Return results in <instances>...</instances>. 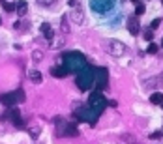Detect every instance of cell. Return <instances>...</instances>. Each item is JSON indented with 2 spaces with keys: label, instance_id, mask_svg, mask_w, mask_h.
<instances>
[{
  "label": "cell",
  "instance_id": "cell-16",
  "mask_svg": "<svg viewBox=\"0 0 163 144\" xmlns=\"http://www.w3.org/2000/svg\"><path fill=\"white\" fill-rule=\"evenodd\" d=\"M150 103H152V105H161L163 103V94H160V92L152 94V96H150Z\"/></svg>",
  "mask_w": 163,
  "mask_h": 144
},
{
  "label": "cell",
  "instance_id": "cell-18",
  "mask_svg": "<svg viewBox=\"0 0 163 144\" xmlns=\"http://www.w3.org/2000/svg\"><path fill=\"white\" fill-rule=\"evenodd\" d=\"M145 11H146V7H145V4H137V7H135V17H139V15H145Z\"/></svg>",
  "mask_w": 163,
  "mask_h": 144
},
{
  "label": "cell",
  "instance_id": "cell-25",
  "mask_svg": "<svg viewBox=\"0 0 163 144\" xmlns=\"http://www.w3.org/2000/svg\"><path fill=\"white\" fill-rule=\"evenodd\" d=\"M145 37H146L148 41H152V39H154V34H152V30H146V32H145Z\"/></svg>",
  "mask_w": 163,
  "mask_h": 144
},
{
  "label": "cell",
  "instance_id": "cell-13",
  "mask_svg": "<svg viewBox=\"0 0 163 144\" xmlns=\"http://www.w3.org/2000/svg\"><path fill=\"white\" fill-rule=\"evenodd\" d=\"M51 75H53V77L62 79V77H66V75H68V71L64 69V66H54V67L51 69Z\"/></svg>",
  "mask_w": 163,
  "mask_h": 144
},
{
  "label": "cell",
  "instance_id": "cell-30",
  "mask_svg": "<svg viewBox=\"0 0 163 144\" xmlns=\"http://www.w3.org/2000/svg\"><path fill=\"white\" fill-rule=\"evenodd\" d=\"M0 22H2V19H0Z\"/></svg>",
  "mask_w": 163,
  "mask_h": 144
},
{
  "label": "cell",
  "instance_id": "cell-4",
  "mask_svg": "<svg viewBox=\"0 0 163 144\" xmlns=\"http://www.w3.org/2000/svg\"><path fill=\"white\" fill-rule=\"evenodd\" d=\"M88 107L96 112V114H101L103 112V109L107 107V99L103 97V94L101 92H92V96H90V99H88Z\"/></svg>",
  "mask_w": 163,
  "mask_h": 144
},
{
  "label": "cell",
  "instance_id": "cell-10",
  "mask_svg": "<svg viewBox=\"0 0 163 144\" xmlns=\"http://www.w3.org/2000/svg\"><path fill=\"white\" fill-rule=\"evenodd\" d=\"M41 34H43L45 39H49V41H53V37H54V32H53V28H51L49 22H43V24H41Z\"/></svg>",
  "mask_w": 163,
  "mask_h": 144
},
{
  "label": "cell",
  "instance_id": "cell-5",
  "mask_svg": "<svg viewBox=\"0 0 163 144\" xmlns=\"http://www.w3.org/2000/svg\"><path fill=\"white\" fill-rule=\"evenodd\" d=\"M94 84H96L98 92H101V90L107 88V84H109V71H107L105 67L94 69Z\"/></svg>",
  "mask_w": 163,
  "mask_h": 144
},
{
  "label": "cell",
  "instance_id": "cell-24",
  "mask_svg": "<svg viewBox=\"0 0 163 144\" xmlns=\"http://www.w3.org/2000/svg\"><path fill=\"white\" fill-rule=\"evenodd\" d=\"M150 139L152 141H158V139H161V133L160 131H154V133H150Z\"/></svg>",
  "mask_w": 163,
  "mask_h": 144
},
{
  "label": "cell",
  "instance_id": "cell-19",
  "mask_svg": "<svg viewBox=\"0 0 163 144\" xmlns=\"http://www.w3.org/2000/svg\"><path fill=\"white\" fill-rule=\"evenodd\" d=\"M41 58H43V52H41V51H34V52H32V60H34V62H39Z\"/></svg>",
  "mask_w": 163,
  "mask_h": 144
},
{
  "label": "cell",
  "instance_id": "cell-29",
  "mask_svg": "<svg viewBox=\"0 0 163 144\" xmlns=\"http://www.w3.org/2000/svg\"><path fill=\"white\" fill-rule=\"evenodd\" d=\"M161 109H163V103H161Z\"/></svg>",
  "mask_w": 163,
  "mask_h": 144
},
{
  "label": "cell",
  "instance_id": "cell-21",
  "mask_svg": "<svg viewBox=\"0 0 163 144\" xmlns=\"http://www.w3.org/2000/svg\"><path fill=\"white\" fill-rule=\"evenodd\" d=\"M160 24H161V19H160V17H158V19H154V21H152V22H150V30H156V28H158V26H160Z\"/></svg>",
  "mask_w": 163,
  "mask_h": 144
},
{
  "label": "cell",
  "instance_id": "cell-23",
  "mask_svg": "<svg viewBox=\"0 0 163 144\" xmlns=\"http://www.w3.org/2000/svg\"><path fill=\"white\" fill-rule=\"evenodd\" d=\"M148 52H150V54H156V52H158V45H156V43H150V45H148Z\"/></svg>",
  "mask_w": 163,
  "mask_h": 144
},
{
  "label": "cell",
  "instance_id": "cell-22",
  "mask_svg": "<svg viewBox=\"0 0 163 144\" xmlns=\"http://www.w3.org/2000/svg\"><path fill=\"white\" fill-rule=\"evenodd\" d=\"M4 9L9 13V11H13L15 9V4H11V2H4Z\"/></svg>",
  "mask_w": 163,
  "mask_h": 144
},
{
  "label": "cell",
  "instance_id": "cell-20",
  "mask_svg": "<svg viewBox=\"0 0 163 144\" xmlns=\"http://www.w3.org/2000/svg\"><path fill=\"white\" fill-rule=\"evenodd\" d=\"M39 133H41V129H39V127H30V137H32V139H38V137H39Z\"/></svg>",
  "mask_w": 163,
  "mask_h": 144
},
{
  "label": "cell",
  "instance_id": "cell-6",
  "mask_svg": "<svg viewBox=\"0 0 163 144\" xmlns=\"http://www.w3.org/2000/svg\"><path fill=\"white\" fill-rule=\"evenodd\" d=\"M17 101H24V92L23 90H15V92H9V94H4L0 96V103L2 105H13Z\"/></svg>",
  "mask_w": 163,
  "mask_h": 144
},
{
  "label": "cell",
  "instance_id": "cell-8",
  "mask_svg": "<svg viewBox=\"0 0 163 144\" xmlns=\"http://www.w3.org/2000/svg\"><path fill=\"white\" fill-rule=\"evenodd\" d=\"M109 49H111L113 56H116V58H120V56H124V54L128 52V47H126L122 41H116V39H113V41L109 43Z\"/></svg>",
  "mask_w": 163,
  "mask_h": 144
},
{
  "label": "cell",
  "instance_id": "cell-28",
  "mask_svg": "<svg viewBox=\"0 0 163 144\" xmlns=\"http://www.w3.org/2000/svg\"><path fill=\"white\" fill-rule=\"evenodd\" d=\"M161 47H163V39H161Z\"/></svg>",
  "mask_w": 163,
  "mask_h": 144
},
{
  "label": "cell",
  "instance_id": "cell-2",
  "mask_svg": "<svg viewBox=\"0 0 163 144\" xmlns=\"http://www.w3.org/2000/svg\"><path fill=\"white\" fill-rule=\"evenodd\" d=\"M92 84H94V67L84 66V67L79 69V73H77V86H79L81 90H88Z\"/></svg>",
  "mask_w": 163,
  "mask_h": 144
},
{
  "label": "cell",
  "instance_id": "cell-15",
  "mask_svg": "<svg viewBox=\"0 0 163 144\" xmlns=\"http://www.w3.org/2000/svg\"><path fill=\"white\" fill-rule=\"evenodd\" d=\"M28 77H30L32 82H41V81H43V75H41L38 69H32V71L28 73Z\"/></svg>",
  "mask_w": 163,
  "mask_h": 144
},
{
  "label": "cell",
  "instance_id": "cell-26",
  "mask_svg": "<svg viewBox=\"0 0 163 144\" xmlns=\"http://www.w3.org/2000/svg\"><path fill=\"white\" fill-rule=\"evenodd\" d=\"M53 2H56V0H38V4H41V6H51Z\"/></svg>",
  "mask_w": 163,
  "mask_h": 144
},
{
  "label": "cell",
  "instance_id": "cell-27",
  "mask_svg": "<svg viewBox=\"0 0 163 144\" xmlns=\"http://www.w3.org/2000/svg\"><path fill=\"white\" fill-rule=\"evenodd\" d=\"M131 2H135V4H139V0H131Z\"/></svg>",
  "mask_w": 163,
  "mask_h": 144
},
{
  "label": "cell",
  "instance_id": "cell-17",
  "mask_svg": "<svg viewBox=\"0 0 163 144\" xmlns=\"http://www.w3.org/2000/svg\"><path fill=\"white\" fill-rule=\"evenodd\" d=\"M71 19H73L75 22H83V19H84V17H83V13H81V9H79V7H75V9L71 11Z\"/></svg>",
  "mask_w": 163,
  "mask_h": 144
},
{
  "label": "cell",
  "instance_id": "cell-1",
  "mask_svg": "<svg viewBox=\"0 0 163 144\" xmlns=\"http://www.w3.org/2000/svg\"><path fill=\"white\" fill-rule=\"evenodd\" d=\"M84 64H86V60H84V56L81 52H68V54H64V69L68 73L83 69Z\"/></svg>",
  "mask_w": 163,
  "mask_h": 144
},
{
  "label": "cell",
  "instance_id": "cell-3",
  "mask_svg": "<svg viewBox=\"0 0 163 144\" xmlns=\"http://www.w3.org/2000/svg\"><path fill=\"white\" fill-rule=\"evenodd\" d=\"M90 7L94 9V13L98 15H105V13H111L115 9V4L116 0H88Z\"/></svg>",
  "mask_w": 163,
  "mask_h": 144
},
{
  "label": "cell",
  "instance_id": "cell-9",
  "mask_svg": "<svg viewBox=\"0 0 163 144\" xmlns=\"http://www.w3.org/2000/svg\"><path fill=\"white\" fill-rule=\"evenodd\" d=\"M128 30H130V34H131V36H139L141 28H139V21H137V17H135V15L128 19Z\"/></svg>",
  "mask_w": 163,
  "mask_h": 144
},
{
  "label": "cell",
  "instance_id": "cell-31",
  "mask_svg": "<svg viewBox=\"0 0 163 144\" xmlns=\"http://www.w3.org/2000/svg\"><path fill=\"white\" fill-rule=\"evenodd\" d=\"M161 4H163V0H161Z\"/></svg>",
  "mask_w": 163,
  "mask_h": 144
},
{
  "label": "cell",
  "instance_id": "cell-11",
  "mask_svg": "<svg viewBox=\"0 0 163 144\" xmlns=\"http://www.w3.org/2000/svg\"><path fill=\"white\" fill-rule=\"evenodd\" d=\"M9 118H11V122H13L17 127H21V126H23V120H21V112H19V109H11Z\"/></svg>",
  "mask_w": 163,
  "mask_h": 144
},
{
  "label": "cell",
  "instance_id": "cell-7",
  "mask_svg": "<svg viewBox=\"0 0 163 144\" xmlns=\"http://www.w3.org/2000/svg\"><path fill=\"white\" fill-rule=\"evenodd\" d=\"M75 116L79 118V120H83V122H88V124H96V120H98V116L99 114H96L90 107H84V109H81V111H77L75 112Z\"/></svg>",
  "mask_w": 163,
  "mask_h": 144
},
{
  "label": "cell",
  "instance_id": "cell-12",
  "mask_svg": "<svg viewBox=\"0 0 163 144\" xmlns=\"http://www.w3.org/2000/svg\"><path fill=\"white\" fill-rule=\"evenodd\" d=\"M15 9H17V13L23 17V15H26V11H28V2L26 0H19L17 4H15Z\"/></svg>",
  "mask_w": 163,
  "mask_h": 144
},
{
  "label": "cell",
  "instance_id": "cell-14",
  "mask_svg": "<svg viewBox=\"0 0 163 144\" xmlns=\"http://www.w3.org/2000/svg\"><path fill=\"white\" fill-rule=\"evenodd\" d=\"M64 129H66L64 133H66V135H69V137H77V135H79V129H77V126H75V124H66V126H64Z\"/></svg>",
  "mask_w": 163,
  "mask_h": 144
}]
</instances>
